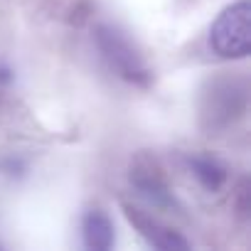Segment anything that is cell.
Returning <instances> with one entry per match:
<instances>
[{
  "label": "cell",
  "instance_id": "3957f363",
  "mask_svg": "<svg viewBox=\"0 0 251 251\" xmlns=\"http://www.w3.org/2000/svg\"><path fill=\"white\" fill-rule=\"evenodd\" d=\"M126 209V217H128V222L146 236V241L155 249H165V251H173V249H187V239H182L175 229H170L168 224H163L160 219L151 217L148 212L133 207V204H123Z\"/></svg>",
  "mask_w": 251,
  "mask_h": 251
},
{
  "label": "cell",
  "instance_id": "8992f818",
  "mask_svg": "<svg viewBox=\"0 0 251 251\" xmlns=\"http://www.w3.org/2000/svg\"><path fill=\"white\" fill-rule=\"evenodd\" d=\"M190 170H192V175L197 177V182H200L204 190H209V192L222 190L224 182H226V168H224V163L217 160V158L209 155V153H197V155H192V158H190Z\"/></svg>",
  "mask_w": 251,
  "mask_h": 251
},
{
  "label": "cell",
  "instance_id": "6da1fadb",
  "mask_svg": "<svg viewBox=\"0 0 251 251\" xmlns=\"http://www.w3.org/2000/svg\"><path fill=\"white\" fill-rule=\"evenodd\" d=\"M209 47L222 59H244L251 52V5L236 0L224 8L209 27Z\"/></svg>",
  "mask_w": 251,
  "mask_h": 251
},
{
  "label": "cell",
  "instance_id": "5b68a950",
  "mask_svg": "<svg viewBox=\"0 0 251 251\" xmlns=\"http://www.w3.org/2000/svg\"><path fill=\"white\" fill-rule=\"evenodd\" d=\"M81 236L86 249L108 251L113 246V222L103 209H89L81 219Z\"/></svg>",
  "mask_w": 251,
  "mask_h": 251
},
{
  "label": "cell",
  "instance_id": "7a4b0ae2",
  "mask_svg": "<svg viewBox=\"0 0 251 251\" xmlns=\"http://www.w3.org/2000/svg\"><path fill=\"white\" fill-rule=\"evenodd\" d=\"M96 42H99L101 54L108 59L111 69H116L123 79L141 84V86H146L151 81V72H148L143 57L128 42V37H123L118 30H113L108 25H101L96 30Z\"/></svg>",
  "mask_w": 251,
  "mask_h": 251
},
{
  "label": "cell",
  "instance_id": "277c9868",
  "mask_svg": "<svg viewBox=\"0 0 251 251\" xmlns=\"http://www.w3.org/2000/svg\"><path fill=\"white\" fill-rule=\"evenodd\" d=\"M131 182L153 204H160L163 207V204H170L173 202V195H170L168 180L163 175V168L153 158H148V155L136 158V163L131 165Z\"/></svg>",
  "mask_w": 251,
  "mask_h": 251
}]
</instances>
